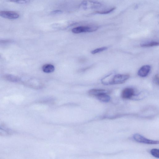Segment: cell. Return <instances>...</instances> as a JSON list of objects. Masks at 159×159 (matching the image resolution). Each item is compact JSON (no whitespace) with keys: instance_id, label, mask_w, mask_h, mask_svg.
Masks as SVG:
<instances>
[{"instance_id":"cell-6","label":"cell","mask_w":159,"mask_h":159,"mask_svg":"<svg viewBox=\"0 0 159 159\" xmlns=\"http://www.w3.org/2000/svg\"><path fill=\"white\" fill-rule=\"evenodd\" d=\"M134 90L132 88H127L124 89L121 93V97L125 99L131 98L134 95Z\"/></svg>"},{"instance_id":"cell-14","label":"cell","mask_w":159,"mask_h":159,"mask_svg":"<svg viewBox=\"0 0 159 159\" xmlns=\"http://www.w3.org/2000/svg\"><path fill=\"white\" fill-rule=\"evenodd\" d=\"M116 9L115 7H113L107 10L102 11H97L94 13V14H106L111 13L113 11Z\"/></svg>"},{"instance_id":"cell-10","label":"cell","mask_w":159,"mask_h":159,"mask_svg":"<svg viewBox=\"0 0 159 159\" xmlns=\"http://www.w3.org/2000/svg\"><path fill=\"white\" fill-rule=\"evenodd\" d=\"M4 78L7 80L14 83L20 82L21 79L18 76L11 74H6L4 76Z\"/></svg>"},{"instance_id":"cell-7","label":"cell","mask_w":159,"mask_h":159,"mask_svg":"<svg viewBox=\"0 0 159 159\" xmlns=\"http://www.w3.org/2000/svg\"><path fill=\"white\" fill-rule=\"evenodd\" d=\"M151 70V67L148 65H144L141 67L138 72V75L141 77L146 76Z\"/></svg>"},{"instance_id":"cell-4","label":"cell","mask_w":159,"mask_h":159,"mask_svg":"<svg viewBox=\"0 0 159 159\" xmlns=\"http://www.w3.org/2000/svg\"><path fill=\"white\" fill-rule=\"evenodd\" d=\"M129 78L128 74H117L114 75L112 84H120L124 83Z\"/></svg>"},{"instance_id":"cell-1","label":"cell","mask_w":159,"mask_h":159,"mask_svg":"<svg viewBox=\"0 0 159 159\" xmlns=\"http://www.w3.org/2000/svg\"><path fill=\"white\" fill-rule=\"evenodd\" d=\"M102 6V4L99 2L93 0H85L81 2L79 7L81 9L87 10L99 8Z\"/></svg>"},{"instance_id":"cell-9","label":"cell","mask_w":159,"mask_h":159,"mask_svg":"<svg viewBox=\"0 0 159 159\" xmlns=\"http://www.w3.org/2000/svg\"><path fill=\"white\" fill-rule=\"evenodd\" d=\"M114 76L112 74H109L101 80L102 83L104 85H112V81Z\"/></svg>"},{"instance_id":"cell-21","label":"cell","mask_w":159,"mask_h":159,"mask_svg":"<svg viewBox=\"0 0 159 159\" xmlns=\"http://www.w3.org/2000/svg\"><path fill=\"white\" fill-rule=\"evenodd\" d=\"M11 41L8 40H0V44H6L10 43Z\"/></svg>"},{"instance_id":"cell-13","label":"cell","mask_w":159,"mask_h":159,"mask_svg":"<svg viewBox=\"0 0 159 159\" xmlns=\"http://www.w3.org/2000/svg\"><path fill=\"white\" fill-rule=\"evenodd\" d=\"M158 42L155 41H152L150 42L149 43H143L141 44L140 46L141 47H148L157 46H158Z\"/></svg>"},{"instance_id":"cell-16","label":"cell","mask_w":159,"mask_h":159,"mask_svg":"<svg viewBox=\"0 0 159 159\" xmlns=\"http://www.w3.org/2000/svg\"><path fill=\"white\" fill-rule=\"evenodd\" d=\"M150 152L153 157L158 158H159V150L158 149H152L150 150Z\"/></svg>"},{"instance_id":"cell-15","label":"cell","mask_w":159,"mask_h":159,"mask_svg":"<svg viewBox=\"0 0 159 159\" xmlns=\"http://www.w3.org/2000/svg\"><path fill=\"white\" fill-rule=\"evenodd\" d=\"M33 0H9V1L16 3L25 4L31 2Z\"/></svg>"},{"instance_id":"cell-18","label":"cell","mask_w":159,"mask_h":159,"mask_svg":"<svg viewBox=\"0 0 159 159\" xmlns=\"http://www.w3.org/2000/svg\"><path fill=\"white\" fill-rule=\"evenodd\" d=\"M10 132L6 129L0 127V135L3 136H7L10 134Z\"/></svg>"},{"instance_id":"cell-3","label":"cell","mask_w":159,"mask_h":159,"mask_svg":"<svg viewBox=\"0 0 159 159\" xmlns=\"http://www.w3.org/2000/svg\"><path fill=\"white\" fill-rule=\"evenodd\" d=\"M133 138L136 141L139 143L149 144H155L159 143L158 141L148 139L138 134H134Z\"/></svg>"},{"instance_id":"cell-19","label":"cell","mask_w":159,"mask_h":159,"mask_svg":"<svg viewBox=\"0 0 159 159\" xmlns=\"http://www.w3.org/2000/svg\"><path fill=\"white\" fill-rule=\"evenodd\" d=\"M154 83L157 85H159V75L157 74L156 75L153 79Z\"/></svg>"},{"instance_id":"cell-8","label":"cell","mask_w":159,"mask_h":159,"mask_svg":"<svg viewBox=\"0 0 159 159\" xmlns=\"http://www.w3.org/2000/svg\"><path fill=\"white\" fill-rule=\"evenodd\" d=\"M108 91L104 89H92L88 91V93L90 96L96 97L97 96L103 93H107Z\"/></svg>"},{"instance_id":"cell-20","label":"cell","mask_w":159,"mask_h":159,"mask_svg":"<svg viewBox=\"0 0 159 159\" xmlns=\"http://www.w3.org/2000/svg\"><path fill=\"white\" fill-rule=\"evenodd\" d=\"M63 13V11L60 10H55L53 11L50 12V14L52 15H55L61 14Z\"/></svg>"},{"instance_id":"cell-17","label":"cell","mask_w":159,"mask_h":159,"mask_svg":"<svg viewBox=\"0 0 159 159\" xmlns=\"http://www.w3.org/2000/svg\"><path fill=\"white\" fill-rule=\"evenodd\" d=\"M107 48L106 47H103L98 48L96 49L91 52V53L92 54H95L99 52H102L106 50Z\"/></svg>"},{"instance_id":"cell-2","label":"cell","mask_w":159,"mask_h":159,"mask_svg":"<svg viewBox=\"0 0 159 159\" xmlns=\"http://www.w3.org/2000/svg\"><path fill=\"white\" fill-rule=\"evenodd\" d=\"M97 26H80L73 28L72 32L75 34L95 31L98 29Z\"/></svg>"},{"instance_id":"cell-11","label":"cell","mask_w":159,"mask_h":159,"mask_svg":"<svg viewBox=\"0 0 159 159\" xmlns=\"http://www.w3.org/2000/svg\"><path fill=\"white\" fill-rule=\"evenodd\" d=\"M55 70L54 66L51 64H46L42 67L43 71L46 73L53 72Z\"/></svg>"},{"instance_id":"cell-5","label":"cell","mask_w":159,"mask_h":159,"mask_svg":"<svg viewBox=\"0 0 159 159\" xmlns=\"http://www.w3.org/2000/svg\"><path fill=\"white\" fill-rule=\"evenodd\" d=\"M0 16L9 19H16L19 17V15L17 12L10 11H0Z\"/></svg>"},{"instance_id":"cell-12","label":"cell","mask_w":159,"mask_h":159,"mask_svg":"<svg viewBox=\"0 0 159 159\" xmlns=\"http://www.w3.org/2000/svg\"><path fill=\"white\" fill-rule=\"evenodd\" d=\"M96 97L99 101L104 102H108L111 99L110 96L106 93L101 94Z\"/></svg>"}]
</instances>
